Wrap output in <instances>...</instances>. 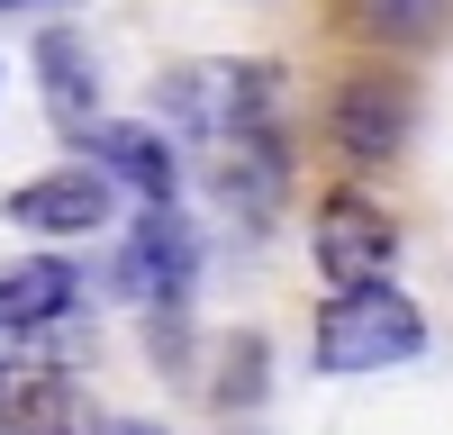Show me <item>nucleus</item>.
Listing matches in <instances>:
<instances>
[{"label":"nucleus","instance_id":"obj_1","mask_svg":"<svg viewBox=\"0 0 453 435\" xmlns=\"http://www.w3.org/2000/svg\"><path fill=\"white\" fill-rule=\"evenodd\" d=\"M418 354H426V317L390 281L335 290L318 309V372H390V362H418Z\"/></svg>","mask_w":453,"mask_h":435},{"label":"nucleus","instance_id":"obj_2","mask_svg":"<svg viewBox=\"0 0 453 435\" xmlns=\"http://www.w3.org/2000/svg\"><path fill=\"white\" fill-rule=\"evenodd\" d=\"M408 127H418V91L399 82V72H354L345 91H335V109H326V136H335V155L345 164H390L399 145H408Z\"/></svg>","mask_w":453,"mask_h":435},{"label":"nucleus","instance_id":"obj_3","mask_svg":"<svg viewBox=\"0 0 453 435\" xmlns=\"http://www.w3.org/2000/svg\"><path fill=\"white\" fill-rule=\"evenodd\" d=\"M191 272H200V236H191V218H181L173 200L164 209H145L127 245H119V290L145 309H181L191 300Z\"/></svg>","mask_w":453,"mask_h":435},{"label":"nucleus","instance_id":"obj_4","mask_svg":"<svg viewBox=\"0 0 453 435\" xmlns=\"http://www.w3.org/2000/svg\"><path fill=\"white\" fill-rule=\"evenodd\" d=\"M309 245H318V272H326L335 290H363V281H381V272H390L399 227H390V209H381V200L335 191V200H318V227H309Z\"/></svg>","mask_w":453,"mask_h":435},{"label":"nucleus","instance_id":"obj_5","mask_svg":"<svg viewBox=\"0 0 453 435\" xmlns=\"http://www.w3.org/2000/svg\"><path fill=\"white\" fill-rule=\"evenodd\" d=\"M73 145L91 155V172H100V181L136 191L145 209H164V200H173V172H181V164H173V136H164V127H136V118H91Z\"/></svg>","mask_w":453,"mask_h":435},{"label":"nucleus","instance_id":"obj_6","mask_svg":"<svg viewBox=\"0 0 453 435\" xmlns=\"http://www.w3.org/2000/svg\"><path fill=\"white\" fill-rule=\"evenodd\" d=\"M109 200H119V181H100L91 164H64V172H36L10 191V218L36 236H91L109 227Z\"/></svg>","mask_w":453,"mask_h":435},{"label":"nucleus","instance_id":"obj_7","mask_svg":"<svg viewBox=\"0 0 453 435\" xmlns=\"http://www.w3.org/2000/svg\"><path fill=\"white\" fill-rule=\"evenodd\" d=\"M0 435H100V408L73 372L0 381Z\"/></svg>","mask_w":453,"mask_h":435},{"label":"nucleus","instance_id":"obj_8","mask_svg":"<svg viewBox=\"0 0 453 435\" xmlns=\"http://www.w3.org/2000/svg\"><path fill=\"white\" fill-rule=\"evenodd\" d=\"M36 91H46V118L64 127V136H82L91 118H100V64H91V46L73 27H46L36 36Z\"/></svg>","mask_w":453,"mask_h":435},{"label":"nucleus","instance_id":"obj_9","mask_svg":"<svg viewBox=\"0 0 453 435\" xmlns=\"http://www.w3.org/2000/svg\"><path fill=\"white\" fill-rule=\"evenodd\" d=\"M73 300H82V272L64 263V254H27V263H10L0 272V326H55Z\"/></svg>","mask_w":453,"mask_h":435},{"label":"nucleus","instance_id":"obj_10","mask_svg":"<svg viewBox=\"0 0 453 435\" xmlns=\"http://www.w3.org/2000/svg\"><path fill=\"white\" fill-rule=\"evenodd\" d=\"M354 36H372V46H435L453 0H345Z\"/></svg>","mask_w":453,"mask_h":435},{"label":"nucleus","instance_id":"obj_11","mask_svg":"<svg viewBox=\"0 0 453 435\" xmlns=\"http://www.w3.org/2000/svg\"><path fill=\"white\" fill-rule=\"evenodd\" d=\"M218 390H226V408H245V399L263 390V354H254V336H245V362H226V381H218Z\"/></svg>","mask_w":453,"mask_h":435},{"label":"nucleus","instance_id":"obj_12","mask_svg":"<svg viewBox=\"0 0 453 435\" xmlns=\"http://www.w3.org/2000/svg\"><path fill=\"white\" fill-rule=\"evenodd\" d=\"M100 435H155V426H100Z\"/></svg>","mask_w":453,"mask_h":435},{"label":"nucleus","instance_id":"obj_13","mask_svg":"<svg viewBox=\"0 0 453 435\" xmlns=\"http://www.w3.org/2000/svg\"><path fill=\"white\" fill-rule=\"evenodd\" d=\"M0 10H19V0H0Z\"/></svg>","mask_w":453,"mask_h":435}]
</instances>
